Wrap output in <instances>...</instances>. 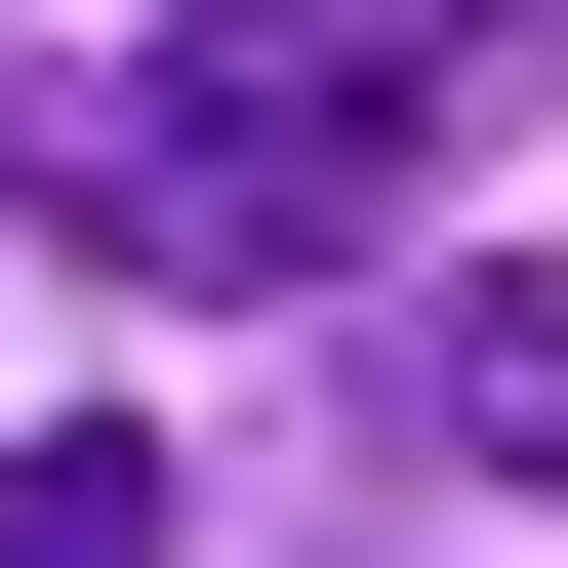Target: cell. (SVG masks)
<instances>
[{
    "label": "cell",
    "instance_id": "cell-1",
    "mask_svg": "<svg viewBox=\"0 0 568 568\" xmlns=\"http://www.w3.org/2000/svg\"><path fill=\"white\" fill-rule=\"evenodd\" d=\"M487 82H528V0H163L82 122H0V203L122 244V284H325Z\"/></svg>",
    "mask_w": 568,
    "mask_h": 568
},
{
    "label": "cell",
    "instance_id": "cell-3",
    "mask_svg": "<svg viewBox=\"0 0 568 568\" xmlns=\"http://www.w3.org/2000/svg\"><path fill=\"white\" fill-rule=\"evenodd\" d=\"M0 568H163V447H122V406H82V447H0Z\"/></svg>",
    "mask_w": 568,
    "mask_h": 568
},
{
    "label": "cell",
    "instance_id": "cell-2",
    "mask_svg": "<svg viewBox=\"0 0 568 568\" xmlns=\"http://www.w3.org/2000/svg\"><path fill=\"white\" fill-rule=\"evenodd\" d=\"M366 406H406V447H487V487H568V284H447Z\"/></svg>",
    "mask_w": 568,
    "mask_h": 568
}]
</instances>
